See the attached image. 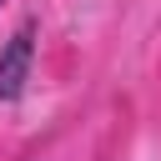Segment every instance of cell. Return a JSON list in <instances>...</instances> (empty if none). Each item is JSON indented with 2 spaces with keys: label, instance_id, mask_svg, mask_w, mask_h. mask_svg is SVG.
Here are the masks:
<instances>
[{
  "label": "cell",
  "instance_id": "6da1fadb",
  "mask_svg": "<svg viewBox=\"0 0 161 161\" xmlns=\"http://www.w3.org/2000/svg\"><path fill=\"white\" fill-rule=\"evenodd\" d=\"M35 35H40V20L25 15L10 40L0 45V106H20L25 91H30V75H35Z\"/></svg>",
  "mask_w": 161,
  "mask_h": 161
},
{
  "label": "cell",
  "instance_id": "7a4b0ae2",
  "mask_svg": "<svg viewBox=\"0 0 161 161\" xmlns=\"http://www.w3.org/2000/svg\"><path fill=\"white\" fill-rule=\"evenodd\" d=\"M0 5H5V0H0Z\"/></svg>",
  "mask_w": 161,
  "mask_h": 161
}]
</instances>
